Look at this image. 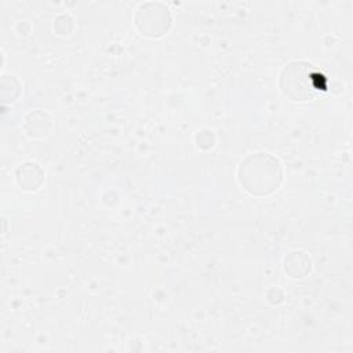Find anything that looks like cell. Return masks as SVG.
<instances>
[{
	"label": "cell",
	"instance_id": "1",
	"mask_svg": "<svg viewBox=\"0 0 353 353\" xmlns=\"http://www.w3.org/2000/svg\"><path fill=\"white\" fill-rule=\"evenodd\" d=\"M237 179L250 194L256 197L269 196L283 182V165L277 157L266 152L251 153L241 160Z\"/></svg>",
	"mask_w": 353,
	"mask_h": 353
},
{
	"label": "cell",
	"instance_id": "2",
	"mask_svg": "<svg viewBox=\"0 0 353 353\" xmlns=\"http://www.w3.org/2000/svg\"><path fill=\"white\" fill-rule=\"evenodd\" d=\"M316 77V70L310 62L292 61L281 70L280 88L288 99L305 102L317 92Z\"/></svg>",
	"mask_w": 353,
	"mask_h": 353
},
{
	"label": "cell",
	"instance_id": "3",
	"mask_svg": "<svg viewBox=\"0 0 353 353\" xmlns=\"http://www.w3.org/2000/svg\"><path fill=\"white\" fill-rule=\"evenodd\" d=\"M172 23L170 8L160 1L141 4L134 15V25L146 37H161Z\"/></svg>",
	"mask_w": 353,
	"mask_h": 353
},
{
	"label": "cell",
	"instance_id": "4",
	"mask_svg": "<svg viewBox=\"0 0 353 353\" xmlns=\"http://www.w3.org/2000/svg\"><path fill=\"white\" fill-rule=\"evenodd\" d=\"M17 183L23 190H36L44 182V171L36 163H23L15 171Z\"/></svg>",
	"mask_w": 353,
	"mask_h": 353
},
{
	"label": "cell",
	"instance_id": "5",
	"mask_svg": "<svg viewBox=\"0 0 353 353\" xmlns=\"http://www.w3.org/2000/svg\"><path fill=\"white\" fill-rule=\"evenodd\" d=\"M312 268L310 258L303 251H292L284 259V270L294 279L305 277Z\"/></svg>",
	"mask_w": 353,
	"mask_h": 353
},
{
	"label": "cell",
	"instance_id": "6",
	"mask_svg": "<svg viewBox=\"0 0 353 353\" xmlns=\"http://www.w3.org/2000/svg\"><path fill=\"white\" fill-rule=\"evenodd\" d=\"M51 128V119L44 112H32L25 119V130L28 135L40 138L46 137Z\"/></svg>",
	"mask_w": 353,
	"mask_h": 353
},
{
	"label": "cell",
	"instance_id": "7",
	"mask_svg": "<svg viewBox=\"0 0 353 353\" xmlns=\"http://www.w3.org/2000/svg\"><path fill=\"white\" fill-rule=\"evenodd\" d=\"M196 142L197 146L201 149H210L214 146L215 143V137L212 134V131L208 130H201L197 135H196Z\"/></svg>",
	"mask_w": 353,
	"mask_h": 353
}]
</instances>
